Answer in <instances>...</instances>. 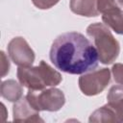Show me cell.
I'll return each mask as SVG.
<instances>
[{
  "instance_id": "1",
  "label": "cell",
  "mask_w": 123,
  "mask_h": 123,
  "mask_svg": "<svg viewBox=\"0 0 123 123\" xmlns=\"http://www.w3.org/2000/svg\"><path fill=\"white\" fill-rule=\"evenodd\" d=\"M50 60L60 70L69 74H84L98 64L97 49L84 35L68 32L59 36L52 43Z\"/></svg>"
},
{
  "instance_id": "2",
  "label": "cell",
  "mask_w": 123,
  "mask_h": 123,
  "mask_svg": "<svg viewBox=\"0 0 123 123\" xmlns=\"http://www.w3.org/2000/svg\"><path fill=\"white\" fill-rule=\"evenodd\" d=\"M17 78L20 84L30 90H42L47 86H55L62 80V75L44 61L35 67L19 66Z\"/></svg>"
},
{
  "instance_id": "3",
  "label": "cell",
  "mask_w": 123,
  "mask_h": 123,
  "mask_svg": "<svg viewBox=\"0 0 123 123\" xmlns=\"http://www.w3.org/2000/svg\"><path fill=\"white\" fill-rule=\"evenodd\" d=\"M86 34L92 38L102 63L110 64L117 59L120 52L119 43L107 25L99 22L90 24L86 28Z\"/></svg>"
},
{
  "instance_id": "4",
  "label": "cell",
  "mask_w": 123,
  "mask_h": 123,
  "mask_svg": "<svg viewBox=\"0 0 123 123\" xmlns=\"http://www.w3.org/2000/svg\"><path fill=\"white\" fill-rule=\"evenodd\" d=\"M26 98L29 103L37 111H59L65 102L64 95L62 90L58 88H49L42 90H30Z\"/></svg>"
},
{
  "instance_id": "5",
  "label": "cell",
  "mask_w": 123,
  "mask_h": 123,
  "mask_svg": "<svg viewBox=\"0 0 123 123\" xmlns=\"http://www.w3.org/2000/svg\"><path fill=\"white\" fill-rule=\"evenodd\" d=\"M111 80V72L108 68L92 70L80 77L79 87L85 95L92 96L101 93Z\"/></svg>"
},
{
  "instance_id": "6",
  "label": "cell",
  "mask_w": 123,
  "mask_h": 123,
  "mask_svg": "<svg viewBox=\"0 0 123 123\" xmlns=\"http://www.w3.org/2000/svg\"><path fill=\"white\" fill-rule=\"evenodd\" d=\"M11 60L18 66H31L35 61V53L23 37L12 38L8 45Z\"/></svg>"
},
{
  "instance_id": "7",
  "label": "cell",
  "mask_w": 123,
  "mask_h": 123,
  "mask_svg": "<svg viewBox=\"0 0 123 123\" xmlns=\"http://www.w3.org/2000/svg\"><path fill=\"white\" fill-rule=\"evenodd\" d=\"M12 112L13 121L15 122H43V120L39 118V111L29 103L26 96L15 102Z\"/></svg>"
},
{
  "instance_id": "8",
  "label": "cell",
  "mask_w": 123,
  "mask_h": 123,
  "mask_svg": "<svg viewBox=\"0 0 123 123\" xmlns=\"http://www.w3.org/2000/svg\"><path fill=\"white\" fill-rule=\"evenodd\" d=\"M102 20L105 25L112 29L115 33L123 35V11L114 5L102 13Z\"/></svg>"
},
{
  "instance_id": "9",
  "label": "cell",
  "mask_w": 123,
  "mask_h": 123,
  "mask_svg": "<svg viewBox=\"0 0 123 123\" xmlns=\"http://www.w3.org/2000/svg\"><path fill=\"white\" fill-rule=\"evenodd\" d=\"M108 106L113 111L118 122H123V85L113 86L108 95Z\"/></svg>"
},
{
  "instance_id": "10",
  "label": "cell",
  "mask_w": 123,
  "mask_h": 123,
  "mask_svg": "<svg viewBox=\"0 0 123 123\" xmlns=\"http://www.w3.org/2000/svg\"><path fill=\"white\" fill-rule=\"evenodd\" d=\"M70 10L83 16H97V0H70Z\"/></svg>"
},
{
  "instance_id": "11",
  "label": "cell",
  "mask_w": 123,
  "mask_h": 123,
  "mask_svg": "<svg viewBox=\"0 0 123 123\" xmlns=\"http://www.w3.org/2000/svg\"><path fill=\"white\" fill-rule=\"evenodd\" d=\"M0 92L2 97L8 99L11 102L18 101L22 96V87L14 80H8L2 82Z\"/></svg>"
},
{
  "instance_id": "12",
  "label": "cell",
  "mask_w": 123,
  "mask_h": 123,
  "mask_svg": "<svg viewBox=\"0 0 123 123\" xmlns=\"http://www.w3.org/2000/svg\"><path fill=\"white\" fill-rule=\"evenodd\" d=\"M89 122H118L115 113L108 106L105 105L100 109L96 110L91 113L89 117Z\"/></svg>"
},
{
  "instance_id": "13",
  "label": "cell",
  "mask_w": 123,
  "mask_h": 123,
  "mask_svg": "<svg viewBox=\"0 0 123 123\" xmlns=\"http://www.w3.org/2000/svg\"><path fill=\"white\" fill-rule=\"evenodd\" d=\"M111 72L114 82L118 85H123V64L115 63L111 68Z\"/></svg>"
},
{
  "instance_id": "14",
  "label": "cell",
  "mask_w": 123,
  "mask_h": 123,
  "mask_svg": "<svg viewBox=\"0 0 123 123\" xmlns=\"http://www.w3.org/2000/svg\"><path fill=\"white\" fill-rule=\"evenodd\" d=\"M59 1L60 0H32L33 4L41 10L50 9L53 6H55Z\"/></svg>"
},
{
  "instance_id": "15",
  "label": "cell",
  "mask_w": 123,
  "mask_h": 123,
  "mask_svg": "<svg viewBox=\"0 0 123 123\" xmlns=\"http://www.w3.org/2000/svg\"><path fill=\"white\" fill-rule=\"evenodd\" d=\"M114 5H117L115 0H97V10L101 13Z\"/></svg>"
},
{
  "instance_id": "16",
  "label": "cell",
  "mask_w": 123,
  "mask_h": 123,
  "mask_svg": "<svg viewBox=\"0 0 123 123\" xmlns=\"http://www.w3.org/2000/svg\"><path fill=\"white\" fill-rule=\"evenodd\" d=\"M1 57H2V68H1V71H2V77H4L6 75V73L9 72V69H10V63H9V61L6 59V56L4 54V52H1Z\"/></svg>"
},
{
  "instance_id": "17",
  "label": "cell",
  "mask_w": 123,
  "mask_h": 123,
  "mask_svg": "<svg viewBox=\"0 0 123 123\" xmlns=\"http://www.w3.org/2000/svg\"><path fill=\"white\" fill-rule=\"evenodd\" d=\"M118 3L123 7V0H118Z\"/></svg>"
}]
</instances>
